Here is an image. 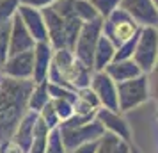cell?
Segmentation results:
<instances>
[{
	"mask_svg": "<svg viewBox=\"0 0 158 153\" xmlns=\"http://www.w3.org/2000/svg\"><path fill=\"white\" fill-rule=\"evenodd\" d=\"M32 79L4 77L0 82V142L15 135L16 126L29 110V98L34 89Z\"/></svg>",
	"mask_w": 158,
	"mask_h": 153,
	"instance_id": "1",
	"label": "cell"
},
{
	"mask_svg": "<svg viewBox=\"0 0 158 153\" xmlns=\"http://www.w3.org/2000/svg\"><path fill=\"white\" fill-rule=\"evenodd\" d=\"M115 87H117V100L121 112L135 109L144 102H148L149 98V79L146 77V73L130 80L117 82Z\"/></svg>",
	"mask_w": 158,
	"mask_h": 153,
	"instance_id": "2",
	"label": "cell"
},
{
	"mask_svg": "<svg viewBox=\"0 0 158 153\" xmlns=\"http://www.w3.org/2000/svg\"><path fill=\"white\" fill-rule=\"evenodd\" d=\"M60 135H62V142H64L66 151H71L75 148H78L82 144L93 142V141H100L105 134V126L94 117L93 121H89L85 125L80 126H73V128H59Z\"/></svg>",
	"mask_w": 158,
	"mask_h": 153,
	"instance_id": "3",
	"label": "cell"
},
{
	"mask_svg": "<svg viewBox=\"0 0 158 153\" xmlns=\"http://www.w3.org/2000/svg\"><path fill=\"white\" fill-rule=\"evenodd\" d=\"M131 59L135 61V64L140 68L142 73H149L151 70H153V66L156 64V59H158V36L151 27H148V29L140 34Z\"/></svg>",
	"mask_w": 158,
	"mask_h": 153,
	"instance_id": "4",
	"label": "cell"
},
{
	"mask_svg": "<svg viewBox=\"0 0 158 153\" xmlns=\"http://www.w3.org/2000/svg\"><path fill=\"white\" fill-rule=\"evenodd\" d=\"M100 30H101V23L100 22H93L87 23L85 27L82 29V32L78 34V39L75 43V57L78 59L82 64H85L87 68L94 70V50L96 45L100 39Z\"/></svg>",
	"mask_w": 158,
	"mask_h": 153,
	"instance_id": "5",
	"label": "cell"
},
{
	"mask_svg": "<svg viewBox=\"0 0 158 153\" xmlns=\"http://www.w3.org/2000/svg\"><path fill=\"white\" fill-rule=\"evenodd\" d=\"M91 89H93L101 107L110 110H119V100H117V87L115 82L108 77L105 71H96L91 79Z\"/></svg>",
	"mask_w": 158,
	"mask_h": 153,
	"instance_id": "6",
	"label": "cell"
},
{
	"mask_svg": "<svg viewBox=\"0 0 158 153\" xmlns=\"http://www.w3.org/2000/svg\"><path fill=\"white\" fill-rule=\"evenodd\" d=\"M0 68H2V73L11 79H32V75H34V50L9 55Z\"/></svg>",
	"mask_w": 158,
	"mask_h": 153,
	"instance_id": "7",
	"label": "cell"
},
{
	"mask_svg": "<svg viewBox=\"0 0 158 153\" xmlns=\"http://www.w3.org/2000/svg\"><path fill=\"white\" fill-rule=\"evenodd\" d=\"M96 119L100 121L105 130L117 135L119 139L130 142L131 141V130H130V125L126 123V119L123 116H119V110H110L105 107H100L96 110Z\"/></svg>",
	"mask_w": 158,
	"mask_h": 153,
	"instance_id": "8",
	"label": "cell"
},
{
	"mask_svg": "<svg viewBox=\"0 0 158 153\" xmlns=\"http://www.w3.org/2000/svg\"><path fill=\"white\" fill-rule=\"evenodd\" d=\"M135 30H137V27H135V23H133V20H130L124 13H114L112 22L105 27V36L117 48L119 45L128 41L130 37H133Z\"/></svg>",
	"mask_w": 158,
	"mask_h": 153,
	"instance_id": "9",
	"label": "cell"
},
{
	"mask_svg": "<svg viewBox=\"0 0 158 153\" xmlns=\"http://www.w3.org/2000/svg\"><path fill=\"white\" fill-rule=\"evenodd\" d=\"M39 119V112H34V110H27V114L22 117L20 125L16 126L15 135L11 137L13 142L20 146L22 150L29 153L30 144H32V139H34V130H36V123Z\"/></svg>",
	"mask_w": 158,
	"mask_h": 153,
	"instance_id": "10",
	"label": "cell"
},
{
	"mask_svg": "<svg viewBox=\"0 0 158 153\" xmlns=\"http://www.w3.org/2000/svg\"><path fill=\"white\" fill-rule=\"evenodd\" d=\"M123 7L126 13L133 16L144 25H156L158 23V11L153 7L149 0H121Z\"/></svg>",
	"mask_w": 158,
	"mask_h": 153,
	"instance_id": "11",
	"label": "cell"
},
{
	"mask_svg": "<svg viewBox=\"0 0 158 153\" xmlns=\"http://www.w3.org/2000/svg\"><path fill=\"white\" fill-rule=\"evenodd\" d=\"M34 37L30 34L27 27L23 25V22L20 20V16L16 18L15 27H13V36L9 37V55H16L27 50H34Z\"/></svg>",
	"mask_w": 158,
	"mask_h": 153,
	"instance_id": "12",
	"label": "cell"
},
{
	"mask_svg": "<svg viewBox=\"0 0 158 153\" xmlns=\"http://www.w3.org/2000/svg\"><path fill=\"white\" fill-rule=\"evenodd\" d=\"M52 64V50L46 41H37L34 48V75L32 80L34 84L44 82L48 79V70Z\"/></svg>",
	"mask_w": 158,
	"mask_h": 153,
	"instance_id": "13",
	"label": "cell"
},
{
	"mask_svg": "<svg viewBox=\"0 0 158 153\" xmlns=\"http://www.w3.org/2000/svg\"><path fill=\"white\" fill-rule=\"evenodd\" d=\"M103 71L107 73L108 77L117 84V82H124L130 79H135L139 75H142L140 68L135 64L133 59H126V61H114L108 66H105Z\"/></svg>",
	"mask_w": 158,
	"mask_h": 153,
	"instance_id": "14",
	"label": "cell"
},
{
	"mask_svg": "<svg viewBox=\"0 0 158 153\" xmlns=\"http://www.w3.org/2000/svg\"><path fill=\"white\" fill-rule=\"evenodd\" d=\"M114 53H115V46L114 43L108 39L107 36H100L96 50H94V64L93 68L96 71H103L105 66H108L114 61Z\"/></svg>",
	"mask_w": 158,
	"mask_h": 153,
	"instance_id": "15",
	"label": "cell"
},
{
	"mask_svg": "<svg viewBox=\"0 0 158 153\" xmlns=\"http://www.w3.org/2000/svg\"><path fill=\"white\" fill-rule=\"evenodd\" d=\"M52 98L48 95V80L44 82H39L34 86L32 93H30V98H29V110H34V112H39L43 109L46 103L50 102Z\"/></svg>",
	"mask_w": 158,
	"mask_h": 153,
	"instance_id": "16",
	"label": "cell"
},
{
	"mask_svg": "<svg viewBox=\"0 0 158 153\" xmlns=\"http://www.w3.org/2000/svg\"><path fill=\"white\" fill-rule=\"evenodd\" d=\"M44 153H68L64 148V142H62V135H60V130L57 128H52L48 132V139H46V150Z\"/></svg>",
	"mask_w": 158,
	"mask_h": 153,
	"instance_id": "17",
	"label": "cell"
},
{
	"mask_svg": "<svg viewBox=\"0 0 158 153\" xmlns=\"http://www.w3.org/2000/svg\"><path fill=\"white\" fill-rule=\"evenodd\" d=\"M39 117H41V121H43L50 130L52 128H57L59 125H60V117H59V114H57V110H55V107H53L52 100L39 110Z\"/></svg>",
	"mask_w": 158,
	"mask_h": 153,
	"instance_id": "18",
	"label": "cell"
},
{
	"mask_svg": "<svg viewBox=\"0 0 158 153\" xmlns=\"http://www.w3.org/2000/svg\"><path fill=\"white\" fill-rule=\"evenodd\" d=\"M119 142V137L110 134V132H105L103 137L98 141V146H96V151L94 153H114L115 146Z\"/></svg>",
	"mask_w": 158,
	"mask_h": 153,
	"instance_id": "19",
	"label": "cell"
},
{
	"mask_svg": "<svg viewBox=\"0 0 158 153\" xmlns=\"http://www.w3.org/2000/svg\"><path fill=\"white\" fill-rule=\"evenodd\" d=\"M52 103H53V107L57 110L60 121H64V119H68V117H71L73 114H75L73 102H69V100H64V98H52Z\"/></svg>",
	"mask_w": 158,
	"mask_h": 153,
	"instance_id": "20",
	"label": "cell"
},
{
	"mask_svg": "<svg viewBox=\"0 0 158 153\" xmlns=\"http://www.w3.org/2000/svg\"><path fill=\"white\" fill-rule=\"evenodd\" d=\"M9 25L0 27V66L6 62V59L9 55Z\"/></svg>",
	"mask_w": 158,
	"mask_h": 153,
	"instance_id": "21",
	"label": "cell"
},
{
	"mask_svg": "<svg viewBox=\"0 0 158 153\" xmlns=\"http://www.w3.org/2000/svg\"><path fill=\"white\" fill-rule=\"evenodd\" d=\"M93 2L101 9V13H103V15L108 16L115 9V4H117L119 0H93Z\"/></svg>",
	"mask_w": 158,
	"mask_h": 153,
	"instance_id": "22",
	"label": "cell"
},
{
	"mask_svg": "<svg viewBox=\"0 0 158 153\" xmlns=\"http://www.w3.org/2000/svg\"><path fill=\"white\" fill-rule=\"evenodd\" d=\"M149 84H151V95L158 100V59H156V64L153 66V70H151Z\"/></svg>",
	"mask_w": 158,
	"mask_h": 153,
	"instance_id": "23",
	"label": "cell"
},
{
	"mask_svg": "<svg viewBox=\"0 0 158 153\" xmlns=\"http://www.w3.org/2000/svg\"><path fill=\"white\" fill-rule=\"evenodd\" d=\"M96 146H98V141H93V142H87V144H82L78 148H75L68 153H94L96 151Z\"/></svg>",
	"mask_w": 158,
	"mask_h": 153,
	"instance_id": "24",
	"label": "cell"
},
{
	"mask_svg": "<svg viewBox=\"0 0 158 153\" xmlns=\"http://www.w3.org/2000/svg\"><path fill=\"white\" fill-rule=\"evenodd\" d=\"M114 153H131V146H130V142L119 139V142H117V146H115Z\"/></svg>",
	"mask_w": 158,
	"mask_h": 153,
	"instance_id": "25",
	"label": "cell"
},
{
	"mask_svg": "<svg viewBox=\"0 0 158 153\" xmlns=\"http://www.w3.org/2000/svg\"><path fill=\"white\" fill-rule=\"evenodd\" d=\"M131 153H139V150H137V148H133V146H131Z\"/></svg>",
	"mask_w": 158,
	"mask_h": 153,
	"instance_id": "26",
	"label": "cell"
},
{
	"mask_svg": "<svg viewBox=\"0 0 158 153\" xmlns=\"http://www.w3.org/2000/svg\"><path fill=\"white\" fill-rule=\"evenodd\" d=\"M156 153H158V144H156Z\"/></svg>",
	"mask_w": 158,
	"mask_h": 153,
	"instance_id": "27",
	"label": "cell"
},
{
	"mask_svg": "<svg viewBox=\"0 0 158 153\" xmlns=\"http://www.w3.org/2000/svg\"><path fill=\"white\" fill-rule=\"evenodd\" d=\"M156 117H158V112H156Z\"/></svg>",
	"mask_w": 158,
	"mask_h": 153,
	"instance_id": "28",
	"label": "cell"
},
{
	"mask_svg": "<svg viewBox=\"0 0 158 153\" xmlns=\"http://www.w3.org/2000/svg\"><path fill=\"white\" fill-rule=\"evenodd\" d=\"M156 4H158V0H156Z\"/></svg>",
	"mask_w": 158,
	"mask_h": 153,
	"instance_id": "29",
	"label": "cell"
}]
</instances>
